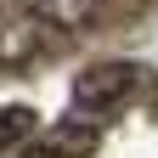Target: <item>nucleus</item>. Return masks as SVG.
I'll use <instances>...</instances> for the list:
<instances>
[{"mask_svg":"<svg viewBox=\"0 0 158 158\" xmlns=\"http://www.w3.org/2000/svg\"><path fill=\"white\" fill-rule=\"evenodd\" d=\"M34 23L40 17L28 6H17V0H0V62H23V56L34 51Z\"/></svg>","mask_w":158,"mask_h":158,"instance_id":"2","label":"nucleus"},{"mask_svg":"<svg viewBox=\"0 0 158 158\" xmlns=\"http://www.w3.org/2000/svg\"><path fill=\"white\" fill-rule=\"evenodd\" d=\"M135 62H96V68H85L73 79V113L79 118H102V113H113L124 96L135 90Z\"/></svg>","mask_w":158,"mask_h":158,"instance_id":"1","label":"nucleus"},{"mask_svg":"<svg viewBox=\"0 0 158 158\" xmlns=\"http://www.w3.org/2000/svg\"><path fill=\"white\" fill-rule=\"evenodd\" d=\"M34 124H40V118H34V107L6 102V107H0V152H6V147H17V141H28V135H34Z\"/></svg>","mask_w":158,"mask_h":158,"instance_id":"4","label":"nucleus"},{"mask_svg":"<svg viewBox=\"0 0 158 158\" xmlns=\"http://www.w3.org/2000/svg\"><path fill=\"white\" fill-rule=\"evenodd\" d=\"M23 6L40 23H51V28H79V23H90L96 0H23Z\"/></svg>","mask_w":158,"mask_h":158,"instance_id":"3","label":"nucleus"}]
</instances>
